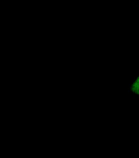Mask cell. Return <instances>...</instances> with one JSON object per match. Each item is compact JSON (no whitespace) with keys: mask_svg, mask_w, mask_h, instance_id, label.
Here are the masks:
<instances>
[{"mask_svg":"<svg viewBox=\"0 0 139 158\" xmlns=\"http://www.w3.org/2000/svg\"><path fill=\"white\" fill-rule=\"evenodd\" d=\"M130 89L133 93L139 96V75L131 85Z\"/></svg>","mask_w":139,"mask_h":158,"instance_id":"1","label":"cell"}]
</instances>
